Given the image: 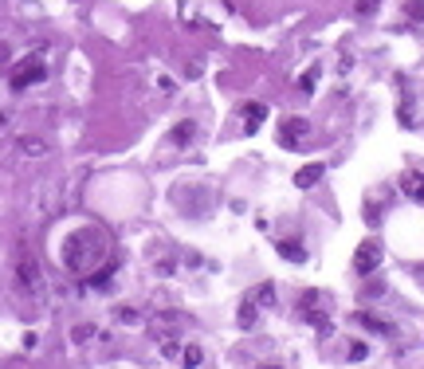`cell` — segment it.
Segmentation results:
<instances>
[{
	"label": "cell",
	"mask_w": 424,
	"mask_h": 369,
	"mask_svg": "<svg viewBox=\"0 0 424 369\" xmlns=\"http://www.w3.org/2000/svg\"><path fill=\"white\" fill-rule=\"evenodd\" d=\"M193 138H196V126L193 122H177V130L169 133L173 146H185V141H193Z\"/></svg>",
	"instance_id": "2e32d148"
},
{
	"label": "cell",
	"mask_w": 424,
	"mask_h": 369,
	"mask_svg": "<svg viewBox=\"0 0 424 369\" xmlns=\"http://www.w3.org/2000/svg\"><path fill=\"white\" fill-rule=\"evenodd\" d=\"M44 79H47V59L44 55H20V59H12V71H8L12 91H28L31 83H44Z\"/></svg>",
	"instance_id": "3957f363"
},
{
	"label": "cell",
	"mask_w": 424,
	"mask_h": 369,
	"mask_svg": "<svg viewBox=\"0 0 424 369\" xmlns=\"http://www.w3.org/2000/svg\"><path fill=\"white\" fill-rule=\"evenodd\" d=\"M306 141H311V122L306 118H283L279 122V146L283 149H303Z\"/></svg>",
	"instance_id": "8992f818"
},
{
	"label": "cell",
	"mask_w": 424,
	"mask_h": 369,
	"mask_svg": "<svg viewBox=\"0 0 424 369\" xmlns=\"http://www.w3.org/2000/svg\"><path fill=\"white\" fill-rule=\"evenodd\" d=\"M377 267H381V243H377V240H361L358 251H353V271L373 275Z\"/></svg>",
	"instance_id": "ba28073f"
},
{
	"label": "cell",
	"mask_w": 424,
	"mask_h": 369,
	"mask_svg": "<svg viewBox=\"0 0 424 369\" xmlns=\"http://www.w3.org/2000/svg\"><path fill=\"white\" fill-rule=\"evenodd\" d=\"M271 303H275V287H271V283H259V287L240 303V314H236L240 330H251V326H256L259 314H263V306H271Z\"/></svg>",
	"instance_id": "5b68a950"
},
{
	"label": "cell",
	"mask_w": 424,
	"mask_h": 369,
	"mask_svg": "<svg viewBox=\"0 0 424 369\" xmlns=\"http://www.w3.org/2000/svg\"><path fill=\"white\" fill-rule=\"evenodd\" d=\"M400 188H405V196H408V201L424 204V173L408 169V173H405V177H400Z\"/></svg>",
	"instance_id": "9c48e42d"
},
{
	"label": "cell",
	"mask_w": 424,
	"mask_h": 369,
	"mask_svg": "<svg viewBox=\"0 0 424 369\" xmlns=\"http://www.w3.org/2000/svg\"><path fill=\"white\" fill-rule=\"evenodd\" d=\"M314 83H318V67H311V71L298 75V91H303V94H314Z\"/></svg>",
	"instance_id": "e0dca14e"
},
{
	"label": "cell",
	"mask_w": 424,
	"mask_h": 369,
	"mask_svg": "<svg viewBox=\"0 0 424 369\" xmlns=\"http://www.w3.org/2000/svg\"><path fill=\"white\" fill-rule=\"evenodd\" d=\"M201 361H204V350H201L196 342H188L185 350H181V365H185V369H196Z\"/></svg>",
	"instance_id": "5bb4252c"
},
{
	"label": "cell",
	"mask_w": 424,
	"mask_h": 369,
	"mask_svg": "<svg viewBox=\"0 0 424 369\" xmlns=\"http://www.w3.org/2000/svg\"><path fill=\"white\" fill-rule=\"evenodd\" d=\"M0 59H4V47H0Z\"/></svg>",
	"instance_id": "7402d4cb"
},
{
	"label": "cell",
	"mask_w": 424,
	"mask_h": 369,
	"mask_svg": "<svg viewBox=\"0 0 424 369\" xmlns=\"http://www.w3.org/2000/svg\"><path fill=\"white\" fill-rule=\"evenodd\" d=\"M240 114H243V130L256 133L259 126H263V118H267V106H263V102H248V106H243Z\"/></svg>",
	"instance_id": "30bf717a"
},
{
	"label": "cell",
	"mask_w": 424,
	"mask_h": 369,
	"mask_svg": "<svg viewBox=\"0 0 424 369\" xmlns=\"http://www.w3.org/2000/svg\"><path fill=\"white\" fill-rule=\"evenodd\" d=\"M358 318H361V326H365V330H373V334H385V338H393V326H389L385 318H377V314H369V310H361Z\"/></svg>",
	"instance_id": "4fadbf2b"
},
{
	"label": "cell",
	"mask_w": 424,
	"mask_h": 369,
	"mask_svg": "<svg viewBox=\"0 0 424 369\" xmlns=\"http://www.w3.org/2000/svg\"><path fill=\"white\" fill-rule=\"evenodd\" d=\"M86 338H99L94 326H75V342H86Z\"/></svg>",
	"instance_id": "ffe728a7"
},
{
	"label": "cell",
	"mask_w": 424,
	"mask_h": 369,
	"mask_svg": "<svg viewBox=\"0 0 424 369\" xmlns=\"http://www.w3.org/2000/svg\"><path fill=\"white\" fill-rule=\"evenodd\" d=\"M381 8V0H353V12L358 16H369V12H377Z\"/></svg>",
	"instance_id": "ac0fdd59"
},
{
	"label": "cell",
	"mask_w": 424,
	"mask_h": 369,
	"mask_svg": "<svg viewBox=\"0 0 424 369\" xmlns=\"http://www.w3.org/2000/svg\"><path fill=\"white\" fill-rule=\"evenodd\" d=\"M279 256L291 259V263H306V259H311V256H306V248H303L298 240H279Z\"/></svg>",
	"instance_id": "7c38bea8"
},
{
	"label": "cell",
	"mask_w": 424,
	"mask_h": 369,
	"mask_svg": "<svg viewBox=\"0 0 424 369\" xmlns=\"http://www.w3.org/2000/svg\"><path fill=\"white\" fill-rule=\"evenodd\" d=\"M63 267L71 275H99L102 267H110V236L94 224H83L63 240V251H59Z\"/></svg>",
	"instance_id": "6da1fadb"
},
{
	"label": "cell",
	"mask_w": 424,
	"mask_h": 369,
	"mask_svg": "<svg viewBox=\"0 0 424 369\" xmlns=\"http://www.w3.org/2000/svg\"><path fill=\"white\" fill-rule=\"evenodd\" d=\"M298 310H303V318L311 322L318 334H326V330H330V295H326V290H303Z\"/></svg>",
	"instance_id": "277c9868"
},
{
	"label": "cell",
	"mask_w": 424,
	"mask_h": 369,
	"mask_svg": "<svg viewBox=\"0 0 424 369\" xmlns=\"http://www.w3.org/2000/svg\"><path fill=\"white\" fill-rule=\"evenodd\" d=\"M322 173H326V165H322V161L303 165V169L295 173V185H298V188H311V185H318V181H322Z\"/></svg>",
	"instance_id": "8fae6325"
},
{
	"label": "cell",
	"mask_w": 424,
	"mask_h": 369,
	"mask_svg": "<svg viewBox=\"0 0 424 369\" xmlns=\"http://www.w3.org/2000/svg\"><path fill=\"white\" fill-rule=\"evenodd\" d=\"M16 279H20V287L31 290V295H39V290H44V275H39V263L28 256V251L16 259Z\"/></svg>",
	"instance_id": "52a82bcc"
},
{
	"label": "cell",
	"mask_w": 424,
	"mask_h": 369,
	"mask_svg": "<svg viewBox=\"0 0 424 369\" xmlns=\"http://www.w3.org/2000/svg\"><path fill=\"white\" fill-rule=\"evenodd\" d=\"M118 322H122V326H133V322H138V314H133L130 306H122V310H118Z\"/></svg>",
	"instance_id": "44dd1931"
},
{
	"label": "cell",
	"mask_w": 424,
	"mask_h": 369,
	"mask_svg": "<svg viewBox=\"0 0 424 369\" xmlns=\"http://www.w3.org/2000/svg\"><path fill=\"white\" fill-rule=\"evenodd\" d=\"M365 353H369V345L353 342V345H350V353H345V358H350V361H361V358H365Z\"/></svg>",
	"instance_id": "d6986e66"
},
{
	"label": "cell",
	"mask_w": 424,
	"mask_h": 369,
	"mask_svg": "<svg viewBox=\"0 0 424 369\" xmlns=\"http://www.w3.org/2000/svg\"><path fill=\"white\" fill-rule=\"evenodd\" d=\"M177 16L185 28L201 31V28H224L232 20V0H181Z\"/></svg>",
	"instance_id": "7a4b0ae2"
},
{
	"label": "cell",
	"mask_w": 424,
	"mask_h": 369,
	"mask_svg": "<svg viewBox=\"0 0 424 369\" xmlns=\"http://www.w3.org/2000/svg\"><path fill=\"white\" fill-rule=\"evenodd\" d=\"M16 149L28 153V157H39V153H47V141L44 138H20V141H16Z\"/></svg>",
	"instance_id": "9a60e30c"
}]
</instances>
